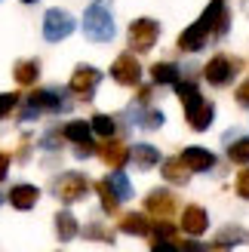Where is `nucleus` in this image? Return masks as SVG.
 <instances>
[{"instance_id":"1","label":"nucleus","mask_w":249,"mask_h":252,"mask_svg":"<svg viewBox=\"0 0 249 252\" xmlns=\"http://www.w3.org/2000/svg\"><path fill=\"white\" fill-rule=\"evenodd\" d=\"M83 31L90 40L95 43H108V40H114V19H111V12H108V0H95V3L86 9V16H83Z\"/></svg>"},{"instance_id":"2","label":"nucleus","mask_w":249,"mask_h":252,"mask_svg":"<svg viewBox=\"0 0 249 252\" xmlns=\"http://www.w3.org/2000/svg\"><path fill=\"white\" fill-rule=\"evenodd\" d=\"M53 194L62 200V203H77L90 194V179L83 172H65L53 182Z\"/></svg>"},{"instance_id":"3","label":"nucleus","mask_w":249,"mask_h":252,"mask_svg":"<svg viewBox=\"0 0 249 252\" xmlns=\"http://www.w3.org/2000/svg\"><path fill=\"white\" fill-rule=\"evenodd\" d=\"M160 37V22L154 19H135L129 25V49L132 53H151Z\"/></svg>"},{"instance_id":"4","label":"nucleus","mask_w":249,"mask_h":252,"mask_svg":"<svg viewBox=\"0 0 249 252\" xmlns=\"http://www.w3.org/2000/svg\"><path fill=\"white\" fill-rule=\"evenodd\" d=\"M243 68V62L240 59H231V56H213L206 62V68H203V77L213 83V86H228L234 80V74H237Z\"/></svg>"},{"instance_id":"5","label":"nucleus","mask_w":249,"mask_h":252,"mask_svg":"<svg viewBox=\"0 0 249 252\" xmlns=\"http://www.w3.org/2000/svg\"><path fill=\"white\" fill-rule=\"evenodd\" d=\"M74 16L65 9H49L46 16H43V37L49 43H59V40H65V37H71L74 31Z\"/></svg>"},{"instance_id":"6","label":"nucleus","mask_w":249,"mask_h":252,"mask_svg":"<svg viewBox=\"0 0 249 252\" xmlns=\"http://www.w3.org/2000/svg\"><path fill=\"white\" fill-rule=\"evenodd\" d=\"M200 25L209 31V37H225L228 28H231V12H228V6L221 3V0H213V3L203 9Z\"/></svg>"},{"instance_id":"7","label":"nucleus","mask_w":249,"mask_h":252,"mask_svg":"<svg viewBox=\"0 0 249 252\" xmlns=\"http://www.w3.org/2000/svg\"><path fill=\"white\" fill-rule=\"evenodd\" d=\"M179 209V200L172 191H166V188H154L151 194L145 197V212L148 216H154V219H172V212Z\"/></svg>"},{"instance_id":"8","label":"nucleus","mask_w":249,"mask_h":252,"mask_svg":"<svg viewBox=\"0 0 249 252\" xmlns=\"http://www.w3.org/2000/svg\"><path fill=\"white\" fill-rule=\"evenodd\" d=\"M98 83H102V71L93 68V65H80V68H74L68 86H71V93H74V95H80V98H93Z\"/></svg>"},{"instance_id":"9","label":"nucleus","mask_w":249,"mask_h":252,"mask_svg":"<svg viewBox=\"0 0 249 252\" xmlns=\"http://www.w3.org/2000/svg\"><path fill=\"white\" fill-rule=\"evenodd\" d=\"M111 77H114L120 86H139L142 80V65L135 62L132 53H123L114 59V65H111Z\"/></svg>"},{"instance_id":"10","label":"nucleus","mask_w":249,"mask_h":252,"mask_svg":"<svg viewBox=\"0 0 249 252\" xmlns=\"http://www.w3.org/2000/svg\"><path fill=\"white\" fill-rule=\"evenodd\" d=\"M206 228H209V216H206V209H203V206H197V203L185 206V212H182V231H185V234H191V237H200V234H206Z\"/></svg>"},{"instance_id":"11","label":"nucleus","mask_w":249,"mask_h":252,"mask_svg":"<svg viewBox=\"0 0 249 252\" xmlns=\"http://www.w3.org/2000/svg\"><path fill=\"white\" fill-rule=\"evenodd\" d=\"M98 154H102V160L108 163L111 169H120L126 160H132V148H126L120 138H108V142L98 148Z\"/></svg>"},{"instance_id":"12","label":"nucleus","mask_w":249,"mask_h":252,"mask_svg":"<svg viewBox=\"0 0 249 252\" xmlns=\"http://www.w3.org/2000/svg\"><path fill=\"white\" fill-rule=\"evenodd\" d=\"M28 102L37 108V111H53V114H59V111H65L68 108V98L56 93V90H37L28 95Z\"/></svg>"},{"instance_id":"13","label":"nucleus","mask_w":249,"mask_h":252,"mask_svg":"<svg viewBox=\"0 0 249 252\" xmlns=\"http://www.w3.org/2000/svg\"><path fill=\"white\" fill-rule=\"evenodd\" d=\"M206 40H209V31L203 28L200 22H194L191 28H185L179 34V49H182V53H200V49L206 46Z\"/></svg>"},{"instance_id":"14","label":"nucleus","mask_w":249,"mask_h":252,"mask_svg":"<svg viewBox=\"0 0 249 252\" xmlns=\"http://www.w3.org/2000/svg\"><path fill=\"white\" fill-rule=\"evenodd\" d=\"M37 200H40V191H37V185H12L9 188V203L12 209H22V212H28L37 206Z\"/></svg>"},{"instance_id":"15","label":"nucleus","mask_w":249,"mask_h":252,"mask_svg":"<svg viewBox=\"0 0 249 252\" xmlns=\"http://www.w3.org/2000/svg\"><path fill=\"white\" fill-rule=\"evenodd\" d=\"M185 117H188V126H191V129L203 132V129H209V126H213V120H216V105H213V102H200V105H194V108L185 111Z\"/></svg>"},{"instance_id":"16","label":"nucleus","mask_w":249,"mask_h":252,"mask_svg":"<svg viewBox=\"0 0 249 252\" xmlns=\"http://www.w3.org/2000/svg\"><path fill=\"white\" fill-rule=\"evenodd\" d=\"M182 160L191 166V172H209V169L216 166V154H213V151L197 148V145L194 148H185L182 151Z\"/></svg>"},{"instance_id":"17","label":"nucleus","mask_w":249,"mask_h":252,"mask_svg":"<svg viewBox=\"0 0 249 252\" xmlns=\"http://www.w3.org/2000/svg\"><path fill=\"white\" fill-rule=\"evenodd\" d=\"M160 172H163V179L169 185H188L191 182V166L185 163L182 157H169L160 163Z\"/></svg>"},{"instance_id":"18","label":"nucleus","mask_w":249,"mask_h":252,"mask_svg":"<svg viewBox=\"0 0 249 252\" xmlns=\"http://www.w3.org/2000/svg\"><path fill=\"white\" fill-rule=\"evenodd\" d=\"M120 231L132 234V237H148V234H154V224L148 216H142V212H129V216L120 219Z\"/></svg>"},{"instance_id":"19","label":"nucleus","mask_w":249,"mask_h":252,"mask_svg":"<svg viewBox=\"0 0 249 252\" xmlns=\"http://www.w3.org/2000/svg\"><path fill=\"white\" fill-rule=\"evenodd\" d=\"M77 234H80V228H77V219H74L68 209L56 212V237H59V240H62V243H65V240H74Z\"/></svg>"},{"instance_id":"20","label":"nucleus","mask_w":249,"mask_h":252,"mask_svg":"<svg viewBox=\"0 0 249 252\" xmlns=\"http://www.w3.org/2000/svg\"><path fill=\"white\" fill-rule=\"evenodd\" d=\"M65 138L74 145H83V142H93V123H86V120H71L65 123Z\"/></svg>"},{"instance_id":"21","label":"nucleus","mask_w":249,"mask_h":252,"mask_svg":"<svg viewBox=\"0 0 249 252\" xmlns=\"http://www.w3.org/2000/svg\"><path fill=\"white\" fill-rule=\"evenodd\" d=\"M132 163L139 169H154L157 163H160V151L154 145H135L132 148Z\"/></svg>"},{"instance_id":"22","label":"nucleus","mask_w":249,"mask_h":252,"mask_svg":"<svg viewBox=\"0 0 249 252\" xmlns=\"http://www.w3.org/2000/svg\"><path fill=\"white\" fill-rule=\"evenodd\" d=\"M12 74H16L19 86H31V83H37V77H40V62H37V59H25V62L16 65Z\"/></svg>"},{"instance_id":"23","label":"nucleus","mask_w":249,"mask_h":252,"mask_svg":"<svg viewBox=\"0 0 249 252\" xmlns=\"http://www.w3.org/2000/svg\"><path fill=\"white\" fill-rule=\"evenodd\" d=\"M95 191H98V200H102V209L108 212V216H117V209H120V197H117L114 188H111V182H108V179L95 182Z\"/></svg>"},{"instance_id":"24","label":"nucleus","mask_w":249,"mask_h":252,"mask_svg":"<svg viewBox=\"0 0 249 252\" xmlns=\"http://www.w3.org/2000/svg\"><path fill=\"white\" fill-rule=\"evenodd\" d=\"M216 243H225V246L249 243V231H246V228H240V224H225V228L216 234Z\"/></svg>"},{"instance_id":"25","label":"nucleus","mask_w":249,"mask_h":252,"mask_svg":"<svg viewBox=\"0 0 249 252\" xmlns=\"http://www.w3.org/2000/svg\"><path fill=\"white\" fill-rule=\"evenodd\" d=\"M151 80L160 83V86H166V83L176 86L179 83V68L172 65V62H157V65L151 68Z\"/></svg>"},{"instance_id":"26","label":"nucleus","mask_w":249,"mask_h":252,"mask_svg":"<svg viewBox=\"0 0 249 252\" xmlns=\"http://www.w3.org/2000/svg\"><path fill=\"white\" fill-rule=\"evenodd\" d=\"M176 95L182 98V105H185V111L203 102V95H200V90H197V86H194L191 80H185V83L179 80V83H176Z\"/></svg>"},{"instance_id":"27","label":"nucleus","mask_w":249,"mask_h":252,"mask_svg":"<svg viewBox=\"0 0 249 252\" xmlns=\"http://www.w3.org/2000/svg\"><path fill=\"white\" fill-rule=\"evenodd\" d=\"M108 182H111V188L117 191V197H120V200H129V197H132L129 179H126V175H123L120 169H117V172H111V175H108Z\"/></svg>"},{"instance_id":"28","label":"nucleus","mask_w":249,"mask_h":252,"mask_svg":"<svg viewBox=\"0 0 249 252\" xmlns=\"http://www.w3.org/2000/svg\"><path fill=\"white\" fill-rule=\"evenodd\" d=\"M90 123H93V132H95V135H102V138H111V135H114V129H117L114 120H111L108 114H95Z\"/></svg>"},{"instance_id":"29","label":"nucleus","mask_w":249,"mask_h":252,"mask_svg":"<svg viewBox=\"0 0 249 252\" xmlns=\"http://www.w3.org/2000/svg\"><path fill=\"white\" fill-rule=\"evenodd\" d=\"M139 126L142 129H160L163 126V111H157V108H148L139 114Z\"/></svg>"},{"instance_id":"30","label":"nucleus","mask_w":249,"mask_h":252,"mask_svg":"<svg viewBox=\"0 0 249 252\" xmlns=\"http://www.w3.org/2000/svg\"><path fill=\"white\" fill-rule=\"evenodd\" d=\"M228 160H234V163H249V138H237L234 145H228Z\"/></svg>"},{"instance_id":"31","label":"nucleus","mask_w":249,"mask_h":252,"mask_svg":"<svg viewBox=\"0 0 249 252\" xmlns=\"http://www.w3.org/2000/svg\"><path fill=\"white\" fill-rule=\"evenodd\" d=\"M83 237L86 240H98V243H114V234H111L105 224H86V231H83Z\"/></svg>"},{"instance_id":"32","label":"nucleus","mask_w":249,"mask_h":252,"mask_svg":"<svg viewBox=\"0 0 249 252\" xmlns=\"http://www.w3.org/2000/svg\"><path fill=\"white\" fill-rule=\"evenodd\" d=\"M16 105H19V95H16V93H3V95H0V120L9 117Z\"/></svg>"},{"instance_id":"33","label":"nucleus","mask_w":249,"mask_h":252,"mask_svg":"<svg viewBox=\"0 0 249 252\" xmlns=\"http://www.w3.org/2000/svg\"><path fill=\"white\" fill-rule=\"evenodd\" d=\"M237 194L243 197V200H249V169H240V175H237Z\"/></svg>"},{"instance_id":"34","label":"nucleus","mask_w":249,"mask_h":252,"mask_svg":"<svg viewBox=\"0 0 249 252\" xmlns=\"http://www.w3.org/2000/svg\"><path fill=\"white\" fill-rule=\"evenodd\" d=\"M151 252H182V246H176L172 240H154Z\"/></svg>"},{"instance_id":"35","label":"nucleus","mask_w":249,"mask_h":252,"mask_svg":"<svg viewBox=\"0 0 249 252\" xmlns=\"http://www.w3.org/2000/svg\"><path fill=\"white\" fill-rule=\"evenodd\" d=\"M234 98H237V105L249 108V83H240V86H237V93H234Z\"/></svg>"},{"instance_id":"36","label":"nucleus","mask_w":249,"mask_h":252,"mask_svg":"<svg viewBox=\"0 0 249 252\" xmlns=\"http://www.w3.org/2000/svg\"><path fill=\"white\" fill-rule=\"evenodd\" d=\"M95 151H98V148H95V142H83V145H77V148H74V154H77V157L83 160V157L95 154Z\"/></svg>"},{"instance_id":"37","label":"nucleus","mask_w":249,"mask_h":252,"mask_svg":"<svg viewBox=\"0 0 249 252\" xmlns=\"http://www.w3.org/2000/svg\"><path fill=\"white\" fill-rule=\"evenodd\" d=\"M182 252H209V246L197 243V240H185V243H182Z\"/></svg>"},{"instance_id":"38","label":"nucleus","mask_w":249,"mask_h":252,"mask_svg":"<svg viewBox=\"0 0 249 252\" xmlns=\"http://www.w3.org/2000/svg\"><path fill=\"white\" fill-rule=\"evenodd\" d=\"M6 169H9V154H0V182L6 179Z\"/></svg>"},{"instance_id":"39","label":"nucleus","mask_w":249,"mask_h":252,"mask_svg":"<svg viewBox=\"0 0 249 252\" xmlns=\"http://www.w3.org/2000/svg\"><path fill=\"white\" fill-rule=\"evenodd\" d=\"M148 98H151V86H142V90H139V102L145 105V102H148Z\"/></svg>"},{"instance_id":"40","label":"nucleus","mask_w":249,"mask_h":252,"mask_svg":"<svg viewBox=\"0 0 249 252\" xmlns=\"http://www.w3.org/2000/svg\"><path fill=\"white\" fill-rule=\"evenodd\" d=\"M231 246H225V243H213V246H209V252H228Z\"/></svg>"},{"instance_id":"41","label":"nucleus","mask_w":249,"mask_h":252,"mask_svg":"<svg viewBox=\"0 0 249 252\" xmlns=\"http://www.w3.org/2000/svg\"><path fill=\"white\" fill-rule=\"evenodd\" d=\"M243 9H246V12H249V0H246V3H243Z\"/></svg>"},{"instance_id":"42","label":"nucleus","mask_w":249,"mask_h":252,"mask_svg":"<svg viewBox=\"0 0 249 252\" xmlns=\"http://www.w3.org/2000/svg\"><path fill=\"white\" fill-rule=\"evenodd\" d=\"M22 3H37V0H22Z\"/></svg>"}]
</instances>
